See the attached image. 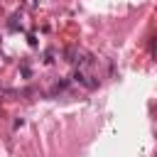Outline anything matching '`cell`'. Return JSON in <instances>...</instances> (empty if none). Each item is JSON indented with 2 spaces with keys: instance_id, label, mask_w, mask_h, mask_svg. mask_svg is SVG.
Wrapping results in <instances>:
<instances>
[{
  "instance_id": "obj_1",
  "label": "cell",
  "mask_w": 157,
  "mask_h": 157,
  "mask_svg": "<svg viewBox=\"0 0 157 157\" xmlns=\"http://www.w3.org/2000/svg\"><path fill=\"white\" fill-rule=\"evenodd\" d=\"M152 54H155V59H157V34L152 37Z\"/></svg>"
}]
</instances>
